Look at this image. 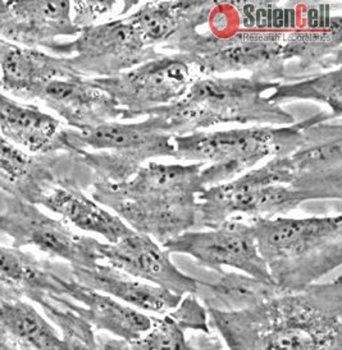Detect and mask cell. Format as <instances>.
Segmentation results:
<instances>
[{"label": "cell", "mask_w": 342, "mask_h": 350, "mask_svg": "<svg viewBox=\"0 0 342 350\" xmlns=\"http://www.w3.org/2000/svg\"><path fill=\"white\" fill-rule=\"evenodd\" d=\"M71 276L88 289L103 293L143 313L167 314L182 299L177 294L137 280L104 262L93 267H71Z\"/></svg>", "instance_id": "44dd1931"}, {"label": "cell", "mask_w": 342, "mask_h": 350, "mask_svg": "<svg viewBox=\"0 0 342 350\" xmlns=\"http://www.w3.org/2000/svg\"><path fill=\"white\" fill-rule=\"evenodd\" d=\"M0 234L10 238L13 248L34 247L71 267H93L101 262L98 239L77 234L66 221L44 214L36 204L10 196L3 202Z\"/></svg>", "instance_id": "30bf717a"}, {"label": "cell", "mask_w": 342, "mask_h": 350, "mask_svg": "<svg viewBox=\"0 0 342 350\" xmlns=\"http://www.w3.org/2000/svg\"><path fill=\"white\" fill-rule=\"evenodd\" d=\"M286 157L291 170V188L309 201L341 200V118L331 111L313 116L304 129L303 144Z\"/></svg>", "instance_id": "8fae6325"}, {"label": "cell", "mask_w": 342, "mask_h": 350, "mask_svg": "<svg viewBox=\"0 0 342 350\" xmlns=\"http://www.w3.org/2000/svg\"><path fill=\"white\" fill-rule=\"evenodd\" d=\"M0 350H4V349H0Z\"/></svg>", "instance_id": "e575fe53"}, {"label": "cell", "mask_w": 342, "mask_h": 350, "mask_svg": "<svg viewBox=\"0 0 342 350\" xmlns=\"http://www.w3.org/2000/svg\"><path fill=\"white\" fill-rule=\"evenodd\" d=\"M0 349L67 350L58 330L26 301H0Z\"/></svg>", "instance_id": "484cf974"}, {"label": "cell", "mask_w": 342, "mask_h": 350, "mask_svg": "<svg viewBox=\"0 0 342 350\" xmlns=\"http://www.w3.org/2000/svg\"><path fill=\"white\" fill-rule=\"evenodd\" d=\"M95 176L79 155H32L0 135V191L29 204H39L57 185H79L84 191Z\"/></svg>", "instance_id": "4fadbf2b"}, {"label": "cell", "mask_w": 342, "mask_h": 350, "mask_svg": "<svg viewBox=\"0 0 342 350\" xmlns=\"http://www.w3.org/2000/svg\"><path fill=\"white\" fill-rule=\"evenodd\" d=\"M38 206L59 215L63 221L80 230L98 234L107 243H116L132 232L117 215L85 195L79 185H57L42 196Z\"/></svg>", "instance_id": "603a6c76"}, {"label": "cell", "mask_w": 342, "mask_h": 350, "mask_svg": "<svg viewBox=\"0 0 342 350\" xmlns=\"http://www.w3.org/2000/svg\"><path fill=\"white\" fill-rule=\"evenodd\" d=\"M197 282L196 298L208 311H244L281 294L273 282H263L239 271L225 270L217 273L215 282Z\"/></svg>", "instance_id": "4316f807"}, {"label": "cell", "mask_w": 342, "mask_h": 350, "mask_svg": "<svg viewBox=\"0 0 342 350\" xmlns=\"http://www.w3.org/2000/svg\"><path fill=\"white\" fill-rule=\"evenodd\" d=\"M187 339L194 350H225L222 340L212 332L210 334L197 332L196 335H191Z\"/></svg>", "instance_id": "1f68e13d"}, {"label": "cell", "mask_w": 342, "mask_h": 350, "mask_svg": "<svg viewBox=\"0 0 342 350\" xmlns=\"http://www.w3.org/2000/svg\"><path fill=\"white\" fill-rule=\"evenodd\" d=\"M341 4L328 1H284L282 57L293 63L299 79L342 64Z\"/></svg>", "instance_id": "52a82bcc"}, {"label": "cell", "mask_w": 342, "mask_h": 350, "mask_svg": "<svg viewBox=\"0 0 342 350\" xmlns=\"http://www.w3.org/2000/svg\"><path fill=\"white\" fill-rule=\"evenodd\" d=\"M162 247L171 254L191 257L196 265L213 273H222L228 267L255 279L273 282L258 251L253 226L239 216L212 229L180 234Z\"/></svg>", "instance_id": "7c38bea8"}, {"label": "cell", "mask_w": 342, "mask_h": 350, "mask_svg": "<svg viewBox=\"0 0 342 350\" xmlns=\"http://www.w3.org/2000/svg\"><path fill=\"white\" fill-rule=\"evenodd\" d=\"M267 98L280 107L300 100L321 103L330 107L334 117L341 118L342 69H333L293 82L278 83Z\"/></svg>", "instance_id": "83f0119b"}, {"label": "cell", "mask_w": 342, "mask_h": 350, "mask_svg": "<svg viewBox=\"0 0 342 350\" xmlns=\"http://www.w3.org/2000/svg\"><path fill=\"white\" fill-rule=\"evenodd\" d=\"M67 297L79 304L80 316L94 327L118 339L134 340L151 326V317L103 293L88 289L71 278Z\"/></svg>", "instance_id": "cb8c5ba5"}, {"label": "cell", "mask_w": 342, "mask_h": 350, "mask_svg": "<svg viewBox=\"0 0 342 350\" xmlns=\"http://www.w3.org/2000/svg\"><path fill=\"white\" fill-rule=\"evenodd\" d=\"M63 141L69 154L79 155L97 182L121 183L156 157H173L169 122L159 114L134 123L108 122L77 131L66 126Z\"/></svg>", "instance_id": "5b68a950"}, {"label": "cell", "mask_w": 342, "mask_h": 350, "mask_svg": "<svg viewBox=\"0 0 342 350\" xmlns=\"http://www.w3.org/2000/svg\"><path fill=\"white\" fill-rule=\"evenodd\" d=\"M99 349H100V350H103V349H101V348H100V347H99Z\"/></svg>", "instance_id": "836d02e7"}, {"label": "cell", "mask_w": 342, "mask_h": 350, "mask_svg": "<svg viewBox=\"0 0 342 350\" xmlns=\"http://www.w3.org/2000/svg\"><path fill=\"white\" fill-rule=\"evenodd\" d=\"M312 117L291 126H249L225 131H199L173 137V159L203 163L206 188L230 182L254 169L267 157H284L303 144Z\"/></svg>", "instance_id": "277c9868"}, {"label": "cell", "mask_w": 342, "mask_h": 350, "mask_svg": "<svg viewBox=\"0 0 342 350\" xmlns=\"http://www.w3.org/2000/svg\"><path fill=\"white\" fill-rule=\"evenodd\" d=\"M69 282L49 261L20 248L0 245V301L36 303L48 295L67 297Z\"/></svg>", "instance_id": "d6986e66"}, {"label": "cell", "mask_w": 342, "mask_h": 350, "mask_svg": "<svg viewBox=\"0 0 342 350\" xmlns=\"http://www.w3.org/2000/svg\"><path fill=\"white\" fill-rule=\"evenodd\" d=\"M36 98L53 110L62 122L77 131L108 122H126L125 111L93 78L69 76L57 78L41 88Z\"/></svg>", "instance_id": "e0dca14e"}, {"label": "cell", "mask_w": 342, "mask_h": 350, "mask_svg": "<svg viewBox=\"0 0 342 350\" xmlns=\"http://www.w3.org/2000/svg\"><path fill=\"white\" fill-rule=\"evenodd\" d=\"M204 165L203 163L184 165L149 161L126 182H95L90 187V196L103 207L121 201L197 197L206 189L200 178Z\"/></svg>", "instance_id": "2e32d148"}, {"label": "cell", "mask_w": 342, "mask_h": 350, "mask_svg": "<svg viewBox=\"0 0 342 350\" xmlns=\"http://www.w3.org/2000/svg\"><path fill=\"white\" fill-rule=\"evenodd\" d=\"M108 208L134 232L145 234L162 245L180 234L195 230L197 197L121 201Z\"/></svg>", "instance_id": "ac0fdd59"}, {"label": "cell", "mask_w": 342, "mask_h": 350, "mask_svg": "<svg viewBox=\"0 0 342 350\" xmlns=\"http://www.w3.org/2000/svg\"><path fill=\"white\" fill-rule=\"evenodd\" d=\"M80 76L67 57L10 44L0 63V88L23 100H34L40 90L57 78Z\"/></svg>", "instance_id": "7402d4cb"}, {"label": "cell", "mask_w": 342, "mask_h": 350, "mask_svg": "<svg viewBox=\"0 0 342 350\" xmlns=\"http://www.w3.org/2000/svg\"><path fill=\"white\" fill-rule=\"evenodd\" d=\"M99 347L103 350H194L176 322L168 314L151 317L150 329L134 340H123L98 335Z\"/></svg>", "instance_id": "f1b7e54d"}, {"label": "cell", "mask_w": 342, "mask_h": 350, "mask_svg": "<svg viewBox=\"0 0 342 350\" xmlns=\"http://www.w3.org/2000/svg\"><path fill=\"white\" fill-rule=\"evenodd\" d=\"M49 51L67 57L71 68L88 78L116 77L164 54L147 46L126 17L84 27L73 41H58Z\"/></svg>", "instance_id": "ba28073f"}, {"label": "cell", "mask_w": 342, "mask_h": 350, "mask_svg": "<svg viewBox=\"0 0 342 350\" xmlns=\"http://www.w3.org/2000/svg\"><path fill=\"white\" fill-rule=\"evenodd\" d=\"M199 77L195 67L184 55L164 53L116 77L93 81L117 103L127 122L176 103Z\"/></svg>", "instance_id": "9c48e42d"}, {"label": "cell", "mask_w": 342, "mask_h": 350, "mask_svg": "<svg viewBox=\"0 0 342 350\" xmlns=\"http://www.w3.org/2000/svg\"><path fill=\"white\" fill-rule=\"evenodd\" d=\"M208 316L230 350H342L341 276Z\"/></svg>", "instance_id": "6da1fadb"}, {"label": "cell", "mask_w": 342, "mask_h": 350, "mask_svg": "<svg viewBox=\"0 0 342 350\" xmlns=\"http://www.w3.org/2000/svg\"><path fill=\"white\" fill-rule=\"evenodd\" d=\"M290 182L291 170L284 156L273 157L230 182L208 187L197 196L195 230L212 229L241 215L254 219L290 214L309 201Z\"/></svg>", "instance_id": "8992f818"}, {"label": "cell", "mask_w": 342, "mask_h": 350, "mask_svg": "<svg viewBox=\"0 0 342 350\" xmlns=\"http://www.w3.org/2000/svg\"><path fill=\"white\" fill-rule=\"evenodd\" d=\"M66 124L35 105H25L0 92V135L32 155L69 154Z\"/></svg>", "instance_id": "ffe728a7"}, {"label": "cell", "mask_w": 342, "mask_h": 350, "mask_svg": "<svg viewBox=\"0 0 342 350\" xmlns=\"http://www.w3.org/2000/svg\"><path fill=\"white\" fill-rule=\"evenodd\" d=\"M209 1H141L126 16L147 46L160 49L190 29Z\"/></svg>", "instance_id": "d4e9b609"}, {"label": "cell", "mask_w": 342, "mask_h": 350, "mask_svg": "<svg viewBox=\"0 0 342 350\" xmlns=\"http://www.w3.org/2000/svg\"><path fill=\"white\" fill-rule=\"evenodd\" d=\"M69 0H0V38L13 45L49 50L59 36H77Z\"/></svg>", "instance_id": "9a60e30c"}, {"label": "cell", "mask_w": 342, "mask_h": 350, "mask_svg": "<svg viewBox=\"0 0 342 350\" xmlns=\"http://www.w3.org/2000/svg\"><path fill=\"white\" fill-rule=\"evenodd\" d=\"M278 83L247 76H203L196 78L178 101L149 116L166 118L173 137L219 124L291 126L296 123L293 114L267 98Z\"/></svg>", "instance_id": "3957f363"}, {"label": "cell", "mask_w": 342, "mask_h": 350, "mask_svg": "<svg viewBox=\"0 0 342 350\" xmlns=\"http://www.w3.org/2000/svg\"><path fill=\"white\" fill-rule=\"evenodd\" d=\"M274 285L296 293L342 265V216L249 219Z\"/></svg>", "instance_id": "7a4b0ae2"}, {"label": "cell", "mask_w": 342, "mask_h": 350, "mask_svg": "<svg viewBox=\"0 0 342 350\" xmlns=\"http://www.w3.org/2000/svg\"><path fill=\"white\" fill-rule=\"evenodd\" d=\"M141 1H88V0H76L71 1L72 8V21L73 25L79 29L93 26L100 18L112 14L113 10H119V18L127 16L132 8H136Z\"/></svg>", "instance_id": "f546056e"}, {"label": "cell", "mask_w": 342, "mask_h": 350, "mask_svg": "<svg viewBox=\"0 0 342 350\" xmlns=\"http://www.w3.org/2000/svg\"><path fill=\"white\" fill-rule=\"evenodd\" d=\"M97 251L101 262L137 280L149 282L180 297L196 294L197 279L181 271L171 260V253L145 234L132 230L116 243L99 241Z\"/></svg>", "instance_id": "5bb4252c"}, {"label": "cell", "mask_w": 342, "mask_h": 350, "mask_svg": "<svg viewBox=\"0 0 342 350\" xmlns=\"http://www.w3.org/2000/svg\"><path fill=\"white\" fill-rule=\"evenodd\" d=\"M10 45V42L0 38V63H1V58H3V55H4V53H5V50L8 49Z\"/></svg>", "instance_id": "d6a6232c"}, {"label": "cell", "mask_w": 342, "mask_h": 350, "mask_svg": "<svg viewBox=\"0 0 342 350\" xmlns=\"http://www.w3.org/2000/svg\"><path fill=\"white\" fill-rule=\"evenodd\" d=\"M182 330L210 334L209 316L203 303L194 294H187L171 312L167 313Z\"/></svg>", "instance_id": "4dcf8cb0"}]
</instances>
